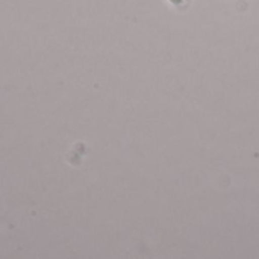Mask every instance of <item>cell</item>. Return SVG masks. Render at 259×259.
Returning a JSON list of instances; mask_svg holds the SVG:
<instances>
[{
  "instance_id": "6da1fadb",
  "label": "cell",
  "mask_w": 259,
  "mask_h": 259,
  "mask_svg": "<svg viewBox=\"0 0 259 259\" xmlns=\"http://www.w3.org/2000/svg\"><path fill=\"white\" fill-rule=\"evenodd\" d=\"M168 2H170V3H171L173 6H182L185 0H168Z\"/></svg>"
}]
</instances>
